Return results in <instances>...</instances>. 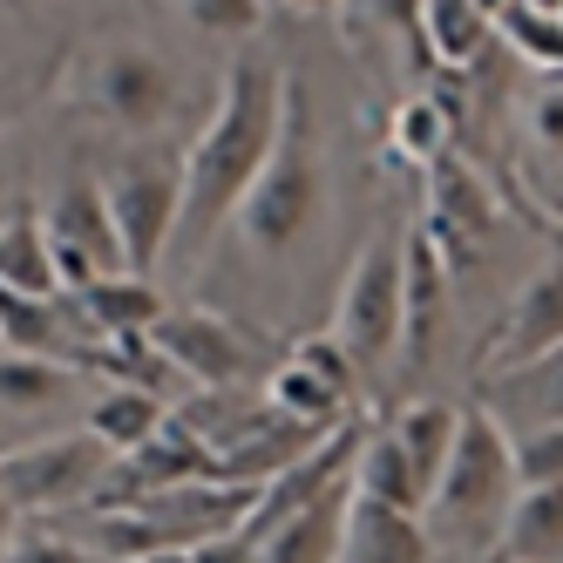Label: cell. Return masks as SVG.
Instances as JSON below:
<instances>
[{"label":"cell","mask_w":563,"mask_h":563,"mask_svg":"<svg viewBox=\"0 0 563 563\" xmlns=\"http://www.w3.org/2000/svg\"><path fill=\"white\" fill-rule=\"evenodd\" d=\"M516 441V482L537 489V482H563V421L556 428H530V434H509Z\"/></svg>","instance_id":"obj_29"},{"label":"cell","mask_w":563,"mask_h":563,"mask_svg":"<svg viewBox=\"0 0 563 563\" xmlns=\"http://www.w3.org/2000/svg\"><path fill=\"white\" fill-rule=\"evenodd\" d=\"M42 231H48V252H55V272H62V292H82L96 278L130 272L123 238H115V218H109V197H102V177H68L62 190H48L42 197Z\"/></svg>","instance_id":"obj_8"},{"label":"cell","mask_w":563,"mask_h":563,"mask_svg":"<svg viewBox=\"0 0 563 563\" xmlns=\"http://www.w3.org/2000/svg\"><path fill=\"white\" fill-rule=\"evenodd\" d=\"M496 27L516 42V55L522 62H537V68H550V75H563V14H530V8H509L496 14Z\"/></svg>","instance_id":"obj_27"},{"label":"cell","mask_w":563,"mask_h":563,"mask_svg":"<svg viewBox=\"0 0 563 563\" xmlns=\"http://www.w3.org/2000/svg\"><path fill=\"white\" fill-rule=\"evenodd\" d=\"M164 421H170V408H164V394H156L150 380H102L82 428L102 441L109 455H130V449H143V441L164 428Z\"/></svg>","instance_id":"obj_18"},{"label":"cell","mask_w":563,"mask_h":563,"mask_svg":"<svg viewBox=\"0 0 563 563\" xmlns=\"http://www.w3.org/2000/svg\"><path fill=\"white\" fill-rule=\"evenodd\" d=\"M333 211V164L327 143H319V115H312V89L299 75H286V115H278V143L265 156L258 184L238 205V238H245L252 258H286L306 238L327 224Z\"/></svg>","instance_id":"obj_2"},{"label":"cell","mask_w":563,"mask_h":563,"mask_svg":"<svg viewBox=\"0 0 563 563\" xmlns=\"http://www.w3.org/2000/svg\"><path fill=\"white\" fill-rule=\"evenodd\" d=\"M449 286H455V272L441 265L434 238L421 224L400 231V360H394V374L415 380L434 360L441 327H449Z\"/></svg>","instance_id":"obj_13"},{"label":"cell","mask_w":563,"mask_h":563,"mask_svg":"<svg viewBox=\"0 0 563 563\" xmlns=\"http://www.w3.org/2000/svg\"><path fill=\"white\" fill-rule=\"evenodd\" d=\"M184 21L211 42H258L265 0H184Z\"/></svg>","instance_id":"obj_28"},{"label":"cell","mask_w":563,"mask_h":563,"mask_svg":"<svg viewBox=\"0 0 563 563\" xmlns=\"http://www.w3.org/2000/svg\"><path fill=\"white\" fill-rule=\"evenodd\" d=\"M102 197H109V218H115V238H123V265L130 272H156L177 245V211H184V170L177 156L164 150H130L115 156L109 177H102Z\"/></svg>","instance_id":"obj_7"},{"label":"cell","mask_w":563,"mask_h":563,"mask_svg":"<svg viewBox=\"0 0 563 563\" xmlns=\"http://www.w3.org/2000/svg\"><path fill=\"white\" fill-rule=\"evenodd\" d=\"M0 286L27 292V299H55L62 292V272H55L48 231H42V205H27V211H14L0 224Z\"/></svg>","instance_id":"obj_23"},{"label":"cell","mask_w":563,"mask_h":563,"mask_svg":"<svg viewBox=\"0 0 563 563\" xmlns=\"http://www.w3.org/2000/svg\"><path fill=\"white\" fill-rule=\"evenodd\" d=\"M82 380L75 367H62V360H42V353H0V408L14 415H42L55 408V400Z\"/></svg>","instance_id":"obj_25"},{"label":"cell","mask_w":563,"mask_h":563,"mask_svg":"<svg viewBox=\"0 0 563 563\" xmlns=\"http://www.w3.org/2000/svg\"><path fill=\"white\" fill-rule=\"evenodd\" d=\"M489 14H482V0H421V48H428V68H449L462 75L482 42H489Z\"/></svg>","instance_id":"obj_24"},{"label":"cell","mask_w":563,"mask_h":563,"mask_svg":"<svg viewBox=\"0 0 563 563\" xmlns=\"http://www.w3.org/2000/svg\"><path fill=\"white\" fill-rule=\"evenodd\" d=\"M346 509H353V482H340L333 496H319V503H306L299 516H286L278 530H265V537H258V556H265V563H340Z\"/></svg>","instance_id":"obj_15"},{"label":"cell","mask_w":563,"mask_h":563,"mask_svg":"<svg viewBox=\"0 0 563 563\" xmlns=\"http://www.w3.org/2000/svg\"><path fill=\"white\" fill-rule=\"evenodd\" d=\"M455 428H462V408H455V400H434V394H415L408 408H394V421H387V434L400 441V455H408L415 475L428 482V496H434V475L449 468Z\"/></svg>","instance_id":"obj_21"},{"label":"cell","mask_w":563,"mask_h":563,"mask_svg":"<svg viewBox=\"0 0 563 563\" xmlns=\"http://www.w3.org/2000/svg\"><path fill=\"white\" fill-rule=\"evenodd\" d=\"M333 340L360 380L394 374V360H400V231H374L353 252L340 278V306H333Z\"/></svg>","instance_id":"obj_6"},{"label":"cell","mask_w":563,"mask_h":563,"mask_svg":"<svg viewBox=\"0 0 563 563\" xmlns=\"http://www.w3.org/2000/svg\"><path fill=\"white\" fill-rule=\"evenodd\" d=\"M75 306H82V319L102 333V340H150V327L164 319V292L150 286L143 272H115V278H96V286L68 292Z\"/></svg>","instance_id":"obj_17"},{"label":"cell","mask_w":563,"mask_h":563,"mask_svg":"<svg viewBox=\"0 0 563 563\" xmlns=\"http://www.w3.org/2000/svg\"><path fill=\"white\" fill-rule=\"evenodd\" d=\"M387 143H394L400 164H415V170L441 164V156L455 150V102H449V96H434V89L400 96L394 115H387Z\"/></svg>","instance_id":"obj_22"},{"label":"cell","mask_w":563,"mask_h":563,"mask_svg":"<svg viewBox=\"0 0 563 563\" xmlns=\"http://www.w3.org/2000/svg\"><path fill=\"white\" fill-rule=\"evenodd\" d=\"M353 394H360V374H353V360L340 353V340L333 333H312V340H299L265 374L258 400H265L272 415H286V421L340 428V421H353Z\"/></svg>","instance_id":"obj_9"},{"label":"cell","mask_w":563,"mask_h":563,"mask_svg":"<svg viewBox=\"0 0 563 563\" xmlns=\"http://www.w3.org/2000/svg\"><path fill=\"white\" fill-rule=\"evenodd\" d=\"M34 197H27V156L14 136H0V224H8L14 211H27Z\"/></svg>","instance_id":"obj_31"},{"label":"cell","mask_w":563,"mask_h":563,"mask_svg":"<svg viewBox=\"0 0 563 563\" xmlns=\"http://www.w3.org/2000/svg\"><path fill=\"white\" fill-rule=\"evenodd\" d=\"M556 346H563V265H543V272H530L509 292L496 333L475 353V380L509 374V367H522V360H543Z\"/></svg>","instance_id":"obj_11"},{"label":"cell","mask_w":563,"mask_h":563,"mask_svg":"<svg viewBox=\"0 0 563 563\" xmlns=\"http://www.w3.org/2000/svg\"><path fill=\"white\" fill-rule=\"evenodd\" d=\"M278 8H292V14H340L346 0H278Z\"/></svg>","instance_id":"obj_33"},{"label":"cell","mask_w":563,"mask_h":563,"mask_svg":"<svg viewBox=\"0 0 563 563\" xmlns=\"http://www.w3.org/2000/svg\"><path fill=\"white\" fill-rule=\"evenodd\" d=\"M340 563H434V543H428V530H421V516L380 509V503H360V496H353Z\"/></svg>","instance_id":"obj_16"},{"label":"cell","mask_w":563,"mask_h":563,"mask_svg":"<svg viewBox=\"0 0 563 563\" xmlns=\"http://www.w3.org/2000/svg\"><path fill=\"white\" fill-rule=\"evenodd\" d=\"M489 563H503V556H489Z\"/></svg>","instance_id":"obj_35"},{"label":"cell","mask_w":563,"mask_h":563,"mask_svg":"<svg viewBox=\"0 0 563 563\" xmlns=\"http://www.w3.org/2000/svg\"><path fill=\"white\" fill-rule=\"evenodd\" d=\"M489 224H496V197H489V184L475 177V164H462L455 150L441 156V164H428V218H421V231L434 238L441 265L468 272L482 258Z\"/></svg>","instance_id":"obj_12"},{"label":"cell","mask_w":563,"mask_h":563,"mask_svg":"<svg viewBox=\"0 0 563 563\" xmlns=\"http://www.w3.org/2000/svg\"><path fill=\"white\" fill-rule=\"evenodd\" d=\"M0 563H109L102 550H89L82 537H68L62 522H14L8 556Z\"/></svg>","instance_id":"obj_26"},{"label":"cell","mask_w":563,"mask_h":563,"mask_svg":"<svg viewBox=\"0 0 563 563\" xmlns=\"http://www.w3.org/2000/svg\"><path fill=\"white\" fill-rule=\"evenodd\" d=\"M516 489H522V482H516V441H509V428L475 400V408H462L449 468L434 475V496H428V509H421V530H428L434 556L489 563Z\"/></svg>","instance_id":"obj_3"},{"label":"cell","mask_w":563,"mask_h":563,"mask_svg":"<svg viewBox=\"0 0 563 563\" xmlns=\"http://www.w3.org/2000/svg\"><path fill=\"white\" fill-rule=\"evenodd\" d=\"M8 537H14V516L0 509V556H8Z\"/></svg>","instance_id":"obj_34"},{"label":"cell","mask_w":563,"mask_h":563,"mask_svg":"<svg viewBox=\"0 0 563 563\" xmlns=\"http://www.w3.org/2000/svg\"><path fill=\"white\" fill-rule=\"evenodd\" d=\"M522 130H530V150L543 164H563V82H543L522 109Z\"/></svg>","instance_id":"obj_30"},{"label":"cell","mask_w":563,"mask_h":563,"mask_svg":"<svg viewBox=\"0 0 563 563\" xmlns=\"http://www.w3.org/2000/svg\"><path fill=\"white\" fill-rule=\"evenodd\" d=\"M353 496L360 503H380V509H408V516H421L428 509V482L415 475V462L400 455V441L380 428H367L360 434V455H353Z\"/></svg>","instance_id":"obj_20"},{"label":"cell","mask_w":563,"mask_h":563,"mask_svg":"<svg viewBox=\"0 0 563 563\" xmlns=\"http://www.w3.org/2000/svg\"><path fill=\"white\" fill-rule=\"evenodd\" d=\"M252 346L258 340L245 327H231V319H218V312H164L150 327V353L197 387H238L252 374Z\"/></svg>","instance_id":"obj_10"},{"label":"cell","mask_w":563,"mask_h":563,"mask_svg":"<svg viewBox=\"0 0 563 563\" xmlns=\"http://www.w3.org/2000/svg\"><path fill=\"white\" fill-rule=\"evenodd\" d=\"M109 449L89 428H68L48 441H27V449L0 455V509L14 522H55L62 509H89L109 482Z\"/></svg>","instance_id":"obj_5"},{"label":"cell","mask_w":563,"mask_h":563,"mask_svg":"<svg viewBox=\"0 0 563 563\" xmlns=\"http://www.w3.org/2000/svg\"><path fill=\"white\" fill-rule=\"evenodd\" d=\"M62 96L123 136H156L177 115V62L150 42H89L62 68Z\"/></svg>","instance_id":"obj_4"},{"label":"cell","mask_w":563,"mask_h":563,"mask_svg":"<svg viewBox=\"0 0 563 563\" xmlns=\"http://www.w3.org/2000/svg\"><path fill=\"white\" fill-rule=\"evenodd\" d=\"M503 563H563V482H537V489H516L503 537H496Z\"/></svg>","instance_id":"obj_19"},{"label":"cell","mask_w":563,"mask_h":563,"mask_svg":"<svg viewBox=\"0 0 563 563\" xmlns=\"http://www.w3.org/2000/svg\"><path fill=\"white\" fill-rule=\"evenodd\" d=\"M34 102H42V82H27L21 68H8V62H0V136H8V130L21 123V115H27Z\"/></svg>","instance_id":"obj_32"},{"label":"cell","mask_w":563,"mask_h":563,"mask_svg":"<svg viewBox=\"0 0 563 563\" xmlns=\"http://www.w3.org/2000/svg\"><path fill=\"white\" fill-rule=\"evenodd\" d=\"M286 62H272L258 42H238V55L224 62V82H218V102L205 115L177 156L184 170V211H177V245L170 252H205L211 238L238 218L245 190L258 184L265 156L278 143V115H286Z\"/></svg>","instance_id":"obj_1"},{"label":"cell","mask_w":563,"mask_h":563,"mask_svg":"<svg viewBox=\"0 0 563 563\" xmlns=\"http://www.w3.org/2000/svg\"><path fill=\"white\" fill-rule=\"evenodd\" d=\"M482 408H489L509 434H530V428H556L563 421V346L543 360H522L509 374L482 380Z\"/></svg>","instance_id":"obj_14"}]
</instances>
